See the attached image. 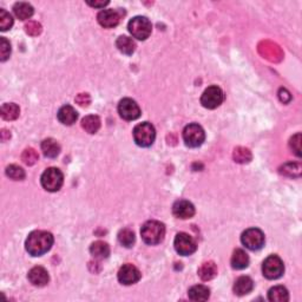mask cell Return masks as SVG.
<instances>
[{"instance_id":"cell-14","label":"cell","mask_w":302,"mask_h":302,"mask_svg":"<svg viewBox=\"0 0 302 302\" xmlns=\"http://www.w3.org/2000/svg\"><path fill=\"white\" fill-rule=\"evenodd\" d=\"M172 214L181 220H188L195 215V207L187 200H179L176 201L172 205Z\"/></svg>"},{"instance_id":"cell-9","label":"cell","mask_w":302,"mask_h":302,"mask_svg":"<svg viewBox=\"0 0 302 302\" xmlns=\"http://www.w3.org/2000/svg\"><path fill=\"white\" fill-rule=\"evenodd\" d=\"M224 100L223 91L218 86L213 85L209 86L208 89L204 90L201 97V104L205 109H216L222 104Z\"/></svg>"},{"instance_id":"cell-15","label":"cell","mask_w":302,"mask_h":302,"mask_svg":"<svg viewBox=\"0 0 302 302\" xmlns=\"http://www.w3.org/2000/svg\"><path fill=\"white\" fill-rule=\"evenodd\" d=\"M28 277H29L30 282H31L32 285L35 287L46 286L47 283H49V280H50L49 273H47L46 269L43 267H39V266L32 268L31 270L29 271Z\"/></svg>"},{"instance_id":"cell-30","label":"cell","mask_w":302,"mask_h":302,"mask_svg":"<svg viewBox=\"0 0 302 302\" xmlns=\"http://www.w3.org/2000/svg\"><path fill=\"white\" fill-rule=\"evenodd\" d=\"M234 160L237 163H248L252 160V154L246 148H236L234 150Z\"/></svg>"},{"instance_id":"cell-39","label":"cell","mask_w":302,"mask_h":302,"mask_svg":"<svg viewBox=\"0 0 302 302\" xmlns=\"http://www.w3.org/2000/svg\"><path fill=\"white\" fill-rule=\"evenodd\" d=\"M107 4H109V1H88V5L97 8H104V6Z\"/></svg>"},{"instance_id":"cell-35","label":"cell","mask_w":302,"mask_h":302,"mask_svg":"<svg viewBox=\"0 0 302 302\" xmlns=\"http://www.w3.org/2000/svg\"><path fill=\"white\" fill-rule=\"evenodd\" d=\"M289 145H291V149L295 152L297 156H301V134H297L295 136H293L291 138V142H289Z\"/></svg>"},{"instance_id":"cell-7","label":"cell","mask_w":302,"mask_h":302,"mask_svg":"<svg viewBox=\"0 0 302 302\" xmlns=\"http://www.w3.org/2000/svg\"><path fill=\"white\" fill-rule=\"evenodd\" d=\"M205 139V133L199 124H189L183 130V140L185 145L189 148H199Z\"/></svg>"},{"instance_id":"cell-20","label":"cell","mask_w":302,"mask_h":302,"mask_svg":"<svg viewBox=\"0 0 302 302\" xmlns=\"http://www.w3.org/2000/svg\"><path fill=\"white\" fill-rule=\"evenodd\" d=\"M116 46L117 49L121 51L123 55L131 56L136 50V43L133 38L128 37V35H121L118 37V39L116 40Z\"/></svg>"},{"instance_id":"cell-25","label":"cell","mask_w":302,"mask_h":302,"mask_svg":"<svg viewBox=\"0 0 302 302\" xmlns=\"http://www.w3.org/2000/svg\"><path fill=\"white\" fill-rule=\"evenodd\" d=\"M217 275V267L213 261H208L202 263L201 267L199 268V276L203 281H209L214 279Z\"/></svg>"},{"instance_id":"cell-33","label":"cell","mask_w":302,"mask_h":302,"mask_svg":"<svg viewBox=\"0 0 302 302\" xmlns=\"http://www.w3.org/2000/svg\"><path fill=\"white\" fill-rule=\"evenodd\" d=\"M22 160L23 162L28 166H34V164L38 161V154L34 149L29 148L26 150H24L22 155Z\"/></svg>"},{"instance_id":"cell-34","label":"cell","mask_w":302,"mask_h":302,"mask_svg":"<svg viewBox=\"0 0 302 302\" xmlns=\"http://www.w3.org/2000/svg\"><path fill=\"white\" fill-rule=\"evenodd\" d=\"M11 55V44L6 38H0V61L5 62Z\"/></svg>"},{"instance_id":"cell-17","label":"cell","mask_w":302,"mask_h":302,"mask_svg":"<svg viewBox=\"0 0 302 302\" xmlns=\"http://www.w3.org/2000/svg\"><path fill=\"white\" fill-rule=\"evenodd\" d=\"M254 288V282L249 276H241L235 281L234 285V293L238 297H243V295L249 294Z\"/></svg>"},{"instance_id":"cell-16","label":"cell","mask_w":302,"mask_h":302,"mask_svg":"<svg viewBox=\"0 0 302 302\" xmlns=\"http://www.w3.org/2000/svg\"><path fill=\"white\" fill-rule=\"evenodd\" d=\"M58 121L64 125H72L76 123L77 118H78V113L71 105H64L59 109L58 113H57Z\"/></svg>"},{"instance_id":"cell-26","label":"cell","mask_w":302,"mask_h":302,"mask_svg":"<svg viewBox=\"0 0 302 302\" xmlns=\"http://www.w3.org/2000/svg\"><path fill=\"white\" fill-rule=\"evenodd\" d=\"M82 128L88 134H96L101 128L100 117L96 115L86 116V117L83 118V121H82Z\"/></svg>"},{"instance_id":"cell-23","label":"cell","mask_w":302,"mask_h":302,"mask_svg":"<svg viewBox=\"0 0 302 302\" xmlns=\"http://www.w3.org/2000/svg\"><path fill=\"white\" fill-rule=\"evenodd\" d=\"M13 12L18 19L26 20V19H30V18L34 16V7H32V5L29 4V2L20 1V2H17V4L13 6Z\"/></svg>"},{"instance_id":"cell-2","label":"cell","mask_w":302,"mask_h":302,"mask_svg":"<svg viewBox=\"0 0 302 302\" xmlns=\"http://www.w3.org/2000/svg\"><path fill=\"white\" fill-rule=\"evenodd\" d=\"M140 235L146 244L155 246V244L161 243L163 241L164 235H166V227L160 221H148L143 224L142 229H140Z\"/></svg>"},{"instance_id":"cell-11","label":"cell","mask_w":302,"mask_h":302,"mask_svg":"<svg viewBox=\"0 0 302 302\" xmlns=\"http://www.w3.org/2000/svg\"><path fill=\"white\" fill-rule=\"evenodd\" d=\"M118 113L125 121H134L140 116V109L134 100L124 98L118 104Z\"/></svg>"},{"instance_id":"cell-12","label":"cell","mask_w":302,"mask_h":302,"mask_svg":"<svg viewBox=\"0 0 302 302\" xmlns=\"http://www.w3.org/2000/svg\"><path fill=\"white\" fill-rule=\"evenodd\" d=\"M117 276H118V281L122 283V285L131 286L139 281L140 271L134 267V265L127 263V265H123L121 268H119Z\"/></svg>"},{"instance_id":"cell-28","label":"cell","mask_w":302,"mask_h":302,"mask_svg":"<svg viewBox=\"0 0 302 302\" xmlns=\"http://www.w3.org/2000/svg\"><path fill=\"white\" fill-rule=\"evenodd\" d=\"M134 240H136V237H134V233L131 229L124 228V229L119 230L118 241L123 247L131 248L134 246Z\"/></svg>"},{"instance_id":"cell-31","label":"cell","mask_w":302,"mask_h":302,"mask_svg":"<svg viewBox=\"0 0 302 302\" xmlns=\"http://www.w3.org/2000/svg\"><path fill=\"white\" fill-rule=\"evenodd\" d=\"M13 25V18L8 12L5 10H0V30L1 31H7L8 29L12 28Z\"/></svg>"},{"instance_id":"cell-10","label":"cell","mask_w":302,"mask_h":302,"mask_svg":"<svg viewBox=\"0 0 302 302\" xmlns=\"http://www.w3.org/2000/svg\"><path fill=\"white\" fill-rule=\"evenodd\" d=\"M173 246H175L176 252L182 256H189L195 253L197 249L195 240L190 235L185 234V233H179V234L176 235Z\"/></svg>"},{"instance_id":"cell-6","label":"cell","mask_w":302,"mask_h":302,"mask_svg":"<svg viewBox=\"0 0 302 302\" xmlns=\"http://www.w3.org/2000/svg\"><path fill=\"white\" fill-rule=\"evenodd\" d=\"M262 273L268 280L279 279L285 273V265L277 255H270L262 265Z\"/></svg>"},{"instance_id":"cell-37","label":"cell","mask_w":302,"mask_h":302,"mask_svg":"<svg viewBox=\"0 0 302 302\" xmlns=\"http://www.w3.org/2000/svg\"><path fill=\"white\" fill-rule=\"evenodd\" d=\"M91 101V98L88 94H79L76 97V103H78L80 106H88Z\"/></svg>"},{"instance_id":"cell-27","label":"cell","mask_w":302,"mask_h":302,"mask_svg":"<svg viewBox=\"0 0 302 302\" xmlns=\"http://www.w3.org/2000/svg\"><path fill=\"white\" fill-rule=\"evenodd\" d=\"M19 106L14 103H6L1 106V117L5 121H14L19 117Z\"/></svg>"},{"instance_id":"cell-38","label":"cell","mask_w":302,"mask_h":302,"mask_svg":"<svg viewBox=\"0 0 302 302\" xmlns=\"http://www.w3.org/2000/svg\"><path fill=\"white\" fill-rule=\"evenodd\" d=\"M279 97H280V101H282V103H289V101H291V100H292L291 94H289V92L287 91L286 89H280Z\"/></svg>"},{"instance_id":"cell-3","label":"cell","mask_w":302,"mask_h":302,"mask_svg":"<svg viewBox=\"0 0 302 302\" xmlns=\"http://www.w3.org/2000/svg\"><path fill=\"white\" fill-rule=\"evenodd\" d=\"M128 30L134 38L138 40H145L151 34L152 25L146 17L137 16L133 18L128 24Z\"/></svg>"},{"instance_id":"cell-13","label":"cell","mask_w":302,"mask_h":302,"mask_svg":"<svg viewBox=\"0 0 302 302\" xmlns=\"http://www.w3.org/2000/svg\"><path fill=\"white\" fill-rule=\"evenodd\" d=\"M121 12L118 10H103L98 13L97 20L104 29L116 28L121 22Z\"/></svg>"},{"instance_id":"cell-24","label":"cell","mask_w":302,"mask_h":302,"mask_svg":"<svg viewBox=\"0 0 302 302\" xmlns=\"http://www.w3.org/2000/svg\"><path fill=\"white\" fill-rule=\"evenodd\" d=\"M268 299L271 302H287L289 300L288 291L283 286H275L269 289Z\"/></svg>"},{"instance_id":"cell-32","label":"cell","mask_w":302,"mask_h":302,"mask_svg":"<svg viewBox=\"0 0 302 302\" xmlns=\"http://www.w3.org/2000/svg\"><path fill=\"white\" fill-rule=\"evenodd\" d=\"M281 172L287 176H291V177H297V176L301 175V167L300 164L297 163H287L282 167Z\"/></svg>"},{"instance_id":"cell-21","label":"cell","mask_w":302,"mask_h":302,"mask_svg":"<svg viewBox=\"0 0 302 302\" xmlns=\"http://www.w3.org/2000/svg\"><path fill=\"white\" fill-rule=\"evenodd\" d=\"M188 295H189V299L193 301L200 302V301H207L209 297H210V291H209L208 287L203 286V285H197L191 287L188 292Z\"/></svg>"},{"instance_id":"cell-18","label":"cell","mask_w":302,"mask_h":302,"mask_svg":"<svg viewBox=\"0 0 302 302\" xmlns=\"http://www.w3.org/2000/svg\"><path fill=\"white\" fill-rule=\"evenodd\" d=\"M41 151H43L45 157L55 158L61 152V145L58 144L56 139L53 138H46L41 143Z\"/></svg>"},{"instance_id":"cell-8","label":"cell","mask_w":302,"mask_h":302,"mask_svg":"<svg viewBox=\"0 0 302 302\" xmlns=\"http://www.w3.org/2000/svg\"><path fill=\"white\" fill-rule=\"evenodd\" d=\"M243 246L250 250H259L265 246V234L259 228H249L241 236Z\"/></svg>"},{"instance_id":"cell-36","label":"cell","mask_w":302,"mask_h":302,"mask_svg":"<svg viewBox=\"0 0 302 302\" xmlns=\"http://www.w3.org/2000/svg\"><path fill=\"white\" fill-rule=\"evenodd\" d=\"M25 29H26V32H28V34H31V35H37L41 32L40 24H38L35 22H30L28 25L25 26Z\"/></svg>"},{"instance_id":"cell-29","label":"cell","mask_w":302,"mask_h":302,"mask_svg":"<svg viewBox=\"0 0 302 302\" xmlns=\"http://www.w3.org/2000/svg\"><path fill=\"white\" fill-rule=\"evenodd\" d=\"M6 175L11 179H14V181H22V179L25 178V171H24V169L18 166H14V164H12V166L6 168Z\"/></svg>"},{"instance_id":"cell-22","label":"cell","mask_w":302,"mask_h":302,"mask_svg":"<svg viewBox=\"0 0 302 302\" xmlns=\"http://www.w3.org/2000/svg\"><path fill=\"white\" fill-rule=\"evenodd\" d=\"M232 267L234 269H237V270H241V269H244L248 267L249 265V256L247 255V253L242 249H236L234 253H233L232 256Z\"/></svg>"},{"instance_id":"cell-19","label":"cell","mask_w":302,"mask_h":302,"mask_svg":"<svg viewBox=\"0 0 302 302\" xmlns=\"http://www.w3.org/2000/svg\"><path fill=\"white\" fill-rule=\"evenodd\" d=\"M90 253H91V255L94 256L95 259H107L110 255V247L107 246V243H105V242L96 241L91 244V247H90Z\"/></svg>"},{"instance_id":"cell-5","label":"cell","mask_w":302,"mask_h":302,"mask_svg":"<svg viewBox=\"0 0 302 302\" xmlns=\"http://www.w3.org/2000/svg\"><path fill=\"white\" fill-rule=\"evenodd\" d=\"M40 182L45 190L50 191V193H56L61 189L63 183H64V175L59 169L49 168L43 172Z\"/></svg>"},{"instance_id":"cell-4","label":"cell","mask_w":302,"mask_h":302,"mask_svg":"<svg viewBox=\"0 0 302 302\" xmlns=\"http://www.w3.org/2000/svg\"><path fill=\"white\" fill-rule=\"evenodd\" d=\"M156 138V130H155L154 125L144 122L136 125L134 129V139L137 145L142 146V148H148L152 145Z\"/></svg>"},{"instance_id":"cell-1","label":"cell","mask_w":302,"mask_h":302,"mask_svg":"<svg viewBox=\"0 0 302 302\" xmlns=\"http://www.w3.org/2000/svg\"><path fill=\"white\" fill-rule=\"evenodd\" d=\"M53 236L45 230H34L28 236L25 248L32 256H41L46 254L53 246Z\"/></svg>"}]
</instances>
